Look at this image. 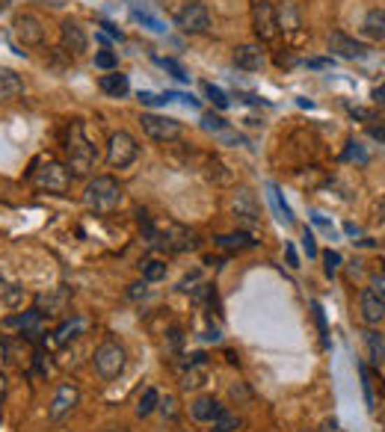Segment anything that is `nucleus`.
<instances>
[{
    "label": "nucleus",
    "instance_id": "22",
    "mask_svg": "<svg viewBox=\"0 0 385 432\" xmlns=\"http://www.w3.org/2000/svg\"><path fill=\"white\" fill-rule=\"evenodd\" d=\"M83 329H86V323H83L80 317H74V320H66V323L57 329V343H59V347H66V343H68V341H74V338H78Z\"/></svg>",
    "mask_w": 385,
    "mask_h": 432
},
{
    "label": "nucleus",
    "instance_id": "19",
    "mask_svg": "<svg viewBox=\"0 0 385 432\" xmlns=\"http://www.w3.org/2000/svg\"><path fill=\"white\" fill-rule=\"evenodd\" d=\"M101 92L110 95V98H125L131 92L128 74H104L101 77Z\"/></svg>",
    "mask_w": 385,
    "mask_h": 432
},
{
    "label": "nucleus",
    "instance_id": "30",
    "mask_svg": "<svg viewBox=\"0 0 385 432\" xmlns=\"http://www.w3.org/2000/svg\"><path fill=\"white\" fill-rule=\"evenodd\" d=\"M143 278H145V281H160V278H166V264H160V261H145V264H143Z\"/></svg>",
    "mask_w": 385,
    "mask_h": 432
},
{
    "label": "nucleus",
    "instance_id": "7",
    "mask_svg": "<svg viewBox=\"0 0 385 432\" xmlns=\"http://www.w3.org/2000/svg\"><path fill=\"white\" fill-rule=\"evenodd\" d=\"M175 27H181L184 33H205L210 27V15L202 3H187L178 15H175Z\"/></svg>",
    "mask_w": 385,
    "mask_h": 432
},
{
    "label": "nucleus",
    "instance_id": "39",
    "mask_svg": "<svg viewBox=\"0 0 385 432\" xmlns=\"http://www.w3.org/2000/svg\"><path fill=\"white\" fill-rule=\"evenodd\" d=\"M303 249L308 252V258H314V255H317V243H314V234H312V231H305V234H303Z\"/></svg>",
    "mask_w": 385,
    "mask_h": 432
},
{
    "label": "nucleus",
    "instance_id": "43",
    "mask_svg": "<svg viewBox=\"0 0 385 432\" xmlns=\"http://www.w3.org/2000/svg\"><path fill=\"white\" fill-rule=\"evenodd\" d=\"M370 137H374V140H382V142H385V128H370Z\"/></svg>",
    "mask_w": 385,
    "mask_h": 432
},
{
    "label": "nucleus",
    "instance_id": "34",
    "mask_svg": "<svg viewBox=\"0 0 385 432\" xmlns=\"http://www.w3.org/2000/svg\"><path fill=\"white\" fill-rule=\"evenodd\" d=\"M157 63H160V66H164L166 71H172V77H178L181 83H187V80H190V74H187V71H184V68H181V66L175 63V59H157Z\"/></svg>",
    "mask_w": 385,
    "mask_h": 432
},
{
    "label": "nucleus",
    "instance_id": "12",
    "mask_svg": "<svg viewBox=\"0 0 385 432\" xmlns=\"http://www.w3.org/2000/svg\"><path fill=\"white\" fill-rule=\"evenodd\" d=\"M358 302H362V320L368 326H377V323L385 320V296H379V293H374L368 288Z\"/></svg>",
    "mask_w": 385,
    "mask_h": 432
},
{
    "label": "nucleus",
    "instance_id": "49",
    "mask_svg": "<svg viewBox=\"0 0 385 432\" xmlns=\"http://www.w3.org/2000/svg\"><path fill=\"white\" fill-rule=\"evenodd\" d=\"M344 231H347V234H358V228L353 225V222H347V225H344Z\"/></svg>",
    "mask_w": 385,
    "mask_h": 432
},
{
    "label": "nucleus",
    "instance_id": "40",
    "mask_svg": "<svg viewBox=\"0 0 385 432\" xmlns=\"http://www.w3.org/2000/svg\"><path fill=\"white\" fill-rule=\"evenodd\" d=\"M305 66H308V68H329V66H332V59H323V57H317V59H308Z\"/></svg>",
    "mask_w": 385,
    "mask_h": 432
},
{
    "label": "nucleus",
    "instance_id": "25",
    "mask_svg": "<svg viewBox=\"0 0 385 432\" xmlns=\"http://www.w3.org/2000/svg\"><path fill=\"white\" fill-rule=\"evenodd\" d=\"M234 211H238V216L255 222L258 219V211H255V202H252V193L249 190H240L238 193V202H234Z\"/></svg>",
    "mask_w": 385,
    "mask_h": 432
},
{
    "label": "nucleus",
    "instance_id": "27",
    "mask_svg": "<svg viewBox=\"0 0 385 432\" xmlns=\"http://www.w3.org/2000/svg\"><path fill=\"white\" fill-rule=\"evenodd\" d=\"M157 405H160V394H157L154 388H145L143 397H140V403H136V415H140V417H148V415L157 409Z\"/></svg>",
    "mask_w": 385,
    "mask_h": 432
},
{
    "label": "nucleus",
    "instance_id": "13",
    "mask_svg": "<svg viewBox=\"0 0 385 432\" xmlns=\"http://www.w3.org/2000/svg\"><path fill=\"white\" fill-rule=\"evenodd\" d=\"M15 33L21 36L24 45H39L42 36H45L42 21L36 18V15H30V12H24V15H15Z\"/></svg>",
    "mask_w": 385,
    "mask_h": 432
},
{
    "label": "nucleus",
    "instance_id": "3",
    "mask_svg": "<svg viewBox=\"0 0 385 432\" xmlns=\"http://www.w3.org/2000/svg\"><path fill=\"white\" fill-rule=\"evenodd\" d=\"M30 181H33L36 190L63 195L71 187V169L63 166V163H57V160H48V163H42L39 169L30 172Z\"/></svg>",
    "mask_w": 385,
    "mask_h": 432
},
{
    "label": "nucleus",
    "instance_id": "17",
    "mask_svg": "<svg viewBox=\"0 0 385 432\" xmlns=\"http://www.w3.org/2000/svg\"><path fill=\"white\" fill-rule=\"evenodd\" d=\"M21 92H24V80L12 68H0V104L15 101Z\"/></svg>",
    "mask_w": 385,
    "mask_h": 432
},
{
    "label": "nucleus",
    "instance_id": "8",
    "mask_svg": "<svg viewBox=\"0 0 385 432\" xmlns=\"http://www.w3.org/2000/svg\"><path fill=\"white\" fill-rule=\"evenodd\" d=\"M80 403V391L74 388V385H59L57 394H54V400L51 405H48V417H51L54 424H59L66 415H71V409Z\"/></svg>",
    "mask_w": 385,
    "mask_h": 432
},
{
    "label": "nucleus",
    "instance_id": "26",
    "mask_svg": "<svg viewBox=\"0 0 385 432\" xmlns=\"http://www.w3.org/2000/svg\"><path fill=\"white\" fill-rule=\"evenodd\" d=\"M217 243L226 246V249H249V246H255V240L249 237V234H243V231H238V234H222V237H217Z\"/></svg>",
    "mask_w": 385,
    "mask_h": 432
},
{
    "label": "nucleus",
    "instance_id": "33",
    "mask_svg": "<svg viewBox=\"0 0 385 432\" xmlns=\"http://www.w3.org/2000/svg\"><path fill=\"white\" fill-rule=\"evenodd\" d=\"M202 125H205L208 131H217V133L228 131V121L222 119V116H214V113H205V116H202Z\"/></svg>",
    "mask_w": 385,
    "mask_h": 432
},
{
    "label": "nucleus",
    "instance_id": "50",
    "mask_svg": "<svg viewBox=\"0 0 385 432\" xmlns=\"http://www.w3.org/2000/svg\"><path fill=\"white\" fill-rule=\"evenodd\" d=\"M379 214H382V219H385V204H382V207H379Z\"/></svg>",
    "mask_w": 385,
    "mask_h": 432
},
{
    "label": "nucleus",
    "instance_id": "36",
    "mask_svg": "<svg viewBox=\"0 0 385 432\" xmlns=\"http://www.w3.org/2000/svg\"><path fill=\"white\" fill-rule=\"evenodd\" d=\"M344 160H358V163H368V151L358 142H350V148L344 151Z\"/></svg>",
    "mask_w": 385,
    "mask_h": 432
},
{
    "label": "nucleus",
    "instance_id": "10",
    "mask_svg": "<svg viewBox=\"0 0 385 432\" xmlns=\"http://www.w3.org/2000/svg\"><path fill=\"white\" fill-rule=\"evenodd\" d=\"M329 51H332L335 57H341V59H362V57H365V45L356 42V39H350V36L341 33V30H335V33L329 36Z\"/></svg>",
    "mask_w": 385,
    "mask_h": 432
},
{
    "label": "nucleus",
    "instance_id": "32",
    "mask_svg": "<svg viewBox=\"0 0 385 432\" xmlns=\"http://www.w3.org/2000/svg\"><path fill=\"white\" fill-rule=\"evenodd\" d=\"M358 373H362V388H365V400H368V409L374 412V409H377V400H374V385H370V373H368V367L362 364V367H358Z\"/></svg>",
    "mask_w": 385,
    "mask_h": 432
},
{
    "label": "nucleus",
    "instance_id": "42",
    "mask_svg": "<svg viewBox=\"0 0 385 432\" xmlns=\"http://www.w3.org/2000/svg\"><path fill=\"white\" fill-rule=\"evenodd\" d=\"M6 293H9V285H6V278H3V276H0V302H3V299H6Z\"/></svg>",
    "mask_w": 385,
    "mask_h": 432
},
{
    "label": "nucleus",
    "instance_id": "51",
    "mask_svg": "<svg viewBox=\"0 0 385 432\" xmlns=\"http://www.w3.org/2000/svg\"><path fill=\"white\" fill-rule=\"evenodd\" d=\"M382 424H385V415H382Z\"/></svg>",
    "mask_w": 385,
    "mask_h": 432
},
{
    "label": "nucleus",
    "instance_id": "44",
    "mask_svg": "<svg viewBox=\"0 0 385 432\" xmlns=\"http://www.w3.org/2000/svg\"><path fill=\"white\" fill-rule=\"evenodd\" d=\"M101 27H104V30H107L110 36H113V39H122V33H119V30L113 27V24H101Z\"/></svg>",
    "mask_w": 385,
    "mask_h": 432
},
{
    "label": "nucleus",
    "instance_id": "45",
    "mask_svg": "<svg viewBox=\"0 0 385 432\" xmlns=\"http://www.w3.org/2000/svg\"><path fill=\"white\" fill-rule=\"evenodd\" d=\"M320 432H341V429H338V424H335V421H326Z\"/></svg>",
    "mask_w": 385,
    "mask_h": 432
},
{
    "label": "nucleus",
    "instance_id": "23",
    "mask_svg": "<svg viewBox=\"0 0 385 432\" xmlns=\"http://www.w3.org/2000/svg\"><path fill=\"white\" fill-rule=\"evenodd\" d=\"M267 195H270V202H273V207H276V214H279V219L282 222H288V225H293V214H291V207H288V202L282 199V193H279V187L276 184H267Z\"/></svg>",
    "mask_w": 385,
    "mask_h": 432
},
{
    "label": "nucleus",
    "instance_id": "21",
    "mask_svg": "<svg viewBox=\"0 0 385 432\" xmlns=\"http://www.w3.org/2000/svg\"><path fill=\"white\" fill-rule=\"evenodd\" d=\"M131 18H133V21H140L143 27H148L152 33H166V24L160 21V18L154 15V12H148L145 6H133V9H131Z\"/></svg>",
    "mask_w": 385,
    "mask_h": 432
},
{
    "label": "nucleus",
    "instance_id": "24",
    "mask_svg": "<svg viewBox=\"0 0 385 432\" xmlns=\"http://www.w3.org/2000/svg\"><path fill=\"white\" fill-rule=\"evenodd\" d=\"M365 343H368V352H370V359H374V364L385 362V338L379 335V332L368 329L365 332Z\"/></svg>",
    "mask_w": 385,
    "mask_h": 432
},
{
    "label": "nucleus",
    "instance_id": "18",
    "mask_svg": "<svg viewBox=\"0 0 385 432\" xmlns=\"http://www.w3.org/2000/svg\"><path fill=\"white\" fill-rule=\"evenodd\" d=\"M219 412H222V405L214 397H198L193 403V417H196L198 424H214Z\"/></svg>",
    "mask_w": 385,
    "mask_h": 432
},
{
    "label": "nucleus",
    "instance_id": "48",
    "mask_svg": "<svg viewBox=\"0 0 385 432\" xmlns=\"http://www.w3.org/2000/svg\"><path fill=\"white\" fill-rule=\"evenodd\" d=\"M145 293V288L143 285H133V290H131V296H143Z\"/></svg>",
    "mask_w": 385,
    "mask_h": 432
},
{
    "label": "nucleus",
    "instance_id": "4",
    "mask_svg": "<svg viewBox=\"0 0 385 432\" xmlns=\"http://www.w3.org/2000/svg\"><path fill=\"white\" fill-rule=\"evenodd\" d=\"M92 364H95V370H98V376H101V379H116L122 370H125L128 355H125V350H122L116 341H104L101 347L95 350Z\"/></svg>",
    "mask_w": 385,
    "mask_h": 432
},
{
    "label": "nucleus",
    "instance_id": "5",
    "mask_svg": "<svg viewBox=\"0 0 385 432\" xmlns=\"http://www.w3.org/2000/svg\"><path fill=\"white\" fill-rule=\"evenodd\" d=\"M136 154H140V145H136V140L131 137L128 131H119L110 137V145H107V163L113 169H128Z\"/></svg>",
    "mask_w": 385,
    "mask_h": 432
},
{
    "label": "nucleus",
    "instance_id": "37",
    "mask_svg": "<svg viewBox=\"0 0 385 432\" xmlns=\"http://www.w3.org/2000/svg\"><path fill=\"white\" fill-rule=\"evenodd\" d=\"M140 101H143L145 107H164V104H169V101H166V95H157V92H143V89H140Z\"/></svg>",
    "mask_w": 385,
    "mask_h": 432
},
{
    "label": "nucleus",
    "instance_id": "1",
    "mask_svg": "<svg viewBox=\"0 0 385 432\" xmlns=\"http://www.w3.org/2000/svg\"><path fill=\"white\" fill-rule=\"evenodd\" d=\"M66 154H68V169H74V175H89L98 163V151L95 145L83 137V125L74 121L68 128V140H66Z\"/></svg>",
    "mask_w": 385,
    "mask_h": 432
},
{
    "label": "nucleus",
    "instance_id": "14",
    "mask_svg": "<svg viewBox=\"0 0 385 432\" xmlns=\"http://www.w3.org/2000/svg\"><path fill=\"white\" fill-rule=\"evenodd\" d=\"M86 45H89V39H86V33L78 21H63V47L71 54V57H80L86 51Z\"/></svg>",
    "mask_w": 385,
    "mask_h": 432
},
{
    "label": "nucleus",
    "instance_id": "15",
    "mask_svg": "<svg viewBox=\"0 0 385 432\" xmlns=\"http://www.w3.org/2000/svg\"><path fill=\"white\" fill-rule=\"evenodd\" d=\"M234 66L243 71H258L264 66V51H261L258 45H240L238 51H234Z\"/></svg>",
    "mask_w": 385,
    "mask_h": 432
},
{
    "label": "nucleus",
    "instance_id": "28",
    "mask_svg": "<svg viewBox=\"0 0 385 432\" xmlns=\"http://www.w3.org/2000/svg\"><path fill=\"white\" fill-rule=\"evenodd\" d=\"M238 426H240V417L222 409V412L217 415V421H214V429H210V432H234V429H238Z\"/></svg>",
    "mask_w": 385,
    "mask_h": 432
},
{
    "label": "nucleus",
    "instance_id": "2",
    "mask_svg": "<svg viewBox=\"0 0 385 432\" xmlns=\"http://www.w3.org/2000/svg\"><path fill=\"white\" fill-rule=\"evenodd\" d=\"M83 204L89 207V211H95V214L116 211V207L122 204V187H119V181L116 178H107V175L89 181V187H86V193H83Z\"/></svg>",
    "mask_w": 385,
    "mask_h": 432
},
{
    "label": "nucleus",
    "instance_id": "9",
    "mask_svg": "<svg viewBox=\"0 0 385 432\" xmlns=\"http://www.w3.org/2000/svg\"><path fill=\"white\" fill-rule=\"evenodd\" d=\"M252 18H255V33L261 39H276L279 36V21H276V9H273L270 0H258L255 9H252Z\"/></svg>",
    "mask_w": 385,
    "mask_h": 432
},
{
    "label": "nucleus",
    "instance_id": "6",
    "mask_svg": "<svg viewBox=\"0 0 385 432\" xmlns=\"http://www.w3.org/2000/svg\"><path fill=\"white\" fill-rule=\"evenodd\" d=\"M140 125H143V131H145V137L154 140V142H172V140L181 137V125H178L175 119H169V116L145 113V116L140 119Z\"/></svg>",
    "mask_w": 385,
    "mask_h": 432
},
{
    "label": "nucleus",
    "instance_id": "31",
    "mask_svg": "<svg viewBox=\"0 0 385 432\" xmlns=\"http://www.w3.org/2000/svg\"><path fill=\"white\" fill-rule=\"evenodd\" d=\"M119 66V57L113 51H98L95 54V68H101V71H113Z\"/></svg>",
    "mask_w": 385,
    "mask_h": 432
},
{
    "label": "nucleus",
    "instance_id": "16",
    "mask_svg": "<svg viewBox=\"0 0 385 432\" xmlns=\"http://www.w3.org/2000/svg\"><path fill=\"white\" fill-rule=\"evenodd\" d=\"M362 36L370 42H385V9H370L362 21Z\"/></svg>",
    "mask_w": 385,
    "mask_h": 432
},
{
    "label": "nucleus",
    "instance_id": "11",
    "mask_svg": "<svg viewBox=\"0 0 385 432\" xmlns=\"http://www.w3.org/2000/svg\"><path fill=\"white\" fill-rule=\"evenodd\" d=\"M205 379H208V364H205V352H196L190 364L184 367V373H181V388L184 391H193V388H202L205 385Z\"/></svg>",
    "mask_w": 385,
    "mask_h": 432
},
{
    "label": "nucleus",
    "instance_id": "20",
    "mask_svg": "<svg viewBox=\"0 0 385 432\" xmlns=\"http://www.w3.org/2000/svg\"><path fill=\"white\" fill-rule=\"evenodd\" d=\"M66 305H68V290L59 288V290H54V293L42 296L39 311H42V314H59V311H66Z\"/></svg>",
    "mask_w": 385,
    "mask_h": 432
},
{
    "label": "nucleus",
    "instance_id": "41",
    "mask_svg": "<svg viewBox=\"0 0 385 432\" xmlns=\"http://www.w3.org/2000/svg\"><path fill=\"white\" fill-rule=\"evenodd\" d=\"M288 264L296 269V267H300V258H296V252H293V246H288Z\"/></svg>",
    "mask_w": 385,
    "mask_h": 432
},
{
    "label": "nucleus",
    "instance_id": "29",
    "mask_svg": "<svg viewBox=\"0 0 385 432\" xmlns=\"http://www.w3.org/2000/svg\"><path fill=\"white\" fill-rule=\"evenodd\" d=\"M202 92H205V98L214 107H219V110H226L228 107V95L219 89V86H214V83H202Z\"/></svg>",
    "mask_w": 385,
    "mask_h": 432
},
{
    "label": "nucleus",
    "instance_id": "47",
    "mask_svg": "<svg viewBox=\"0 0 385 432\" xmlns=\"http://www.w3.org/2000/svg\"><path fill=\"white\" fill-rule=\"evenodd\" d=\"M3 397H6V376L0 373V400H3Z\"/></svg>",
    "mask_w": 385,
    "mask_h": 432
},
{
    "label": "nucleus",
    "instance_id": "46",
    "mask_svg": "<svg viewBox=\"0 0 385 432\" xmlns=\"http://www.w3.org/2000/svg\"><path fill=\"white\" fill-rule=\"evenodd\" d=\"M374 98H377V101H379V104H385V83L379 86V89H377V92H374Z\"/></svg>",
    "mask_w": 385,
    "mask_h": 432
},
{
    "label": "nucleus",
    "instance_id": "38",
    "mask_svg": "<svg viewBox=\"0 0 385 432\" xmlns=\"http://www.w3.org/2000/svg\"><path fill=\"white\" fill-rule=\"evenodd\" d=\"M370 290L379 293V296H385V269H379V273L370 278Z\"/></svg>",
    "mask_w": 385,
    "mask_h": 432
},
{
    "label": "nucleus",
    "instance_id": "35",
    "mask_svg": "<svg viewBox=\"0 0 385 432\" xmlns=\"http://www.w3.org/2000/svg\"><path fill=\"white\" fill-rule=\"evenodd\" d=\"M323 261H326V276H335V273H338V267H341V255L335 252V249H326V252H323Z\"/></svg>",
    "mask_w": 385,
    "mask_h": 432
}]
</instances>
